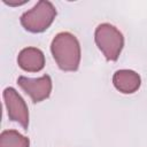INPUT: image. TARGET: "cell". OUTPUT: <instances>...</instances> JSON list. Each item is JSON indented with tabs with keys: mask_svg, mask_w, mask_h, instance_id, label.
I'll list each match as a JSON object with an SVG mask.
<instances>
[{
	"mask_svg": "<svg viewBox=\"0 0 147 147\" xmlns=\"http://www.w3.org/2000/svg\"><path fill=\"white\" fill-rule=\"evenodd\" d=\"M18 86L31 98L33 102H41L51 95L52 79L48 75H44L39 78H28L20 76L17 78Z\"/></svg>",
	"mask_w": 147,
	"mask_h": 147,
	"instance_id": "cell-5",
	"label": "cell"
},
{
	"mask_svg": "<svg viewBox=\"0 0 147 147\" xmlns=\"http://www.w3.org/2000/svg\"><path fill=\"white\" fill-rule=\"evenodd\" d=\"M113 84L117 91L124 94H131L139 90L141 85L140 76L130 69L117 70L113 76Z\"/></svg>",
	"mask_w": 147,
	"mask_h": 147,
	"instance_id": "cell-7",
	"label": "cell"
},
{
	"mask_svg": "<svg viewBox=\"0 0 147 147\" xmlns=\"http://www.w3.org/2000/svg\"><path fill=\"white\" fill-rule=\"evenodd\" d=\"M3 101L9 119L26 130L29 126V109L20 93L13 87H6L3 90Z\"/></svg>",
	"mask_w": 147,
	"mask_h": 147,
	"instance_id": "cell-4",
	"label": "cell"
},
{
	"mask_svg": "<svg viewBox=\"0 0 147 147\" xmlns=\"http://www.w3.org/2000/svg\"><path fill=\"white\" fill-rule=\"evenodd\" d=\"M6 5L11 6V7H17V6H22L24 3L28 2V0H2Z\"/></svg>",
	"mask_w": 147,
	"mask_h": 147,
	"instance_id": "cell-9",
	"label": "cell"
},
{
	"mask_svg": "<svg viewBox=\"0 0 147 147\" xmlns=\"http://www.w3.org/2000/svg\"><path fill=\"white\" fill-rule=\"evenodd\" d=\"M52 55L63 71H76L80 63V45L76 36L70 32L57 33L51 44Z\"/></svg>",
	"mask_w": 147,
	"mask_h": 147,
	"instance_id": "cell-1",
	"label": "cell"
},
{
	"mask_svg": "<svg viewBox=\"0 0 147 147\" xmlns=\"http://www.w3.org/2000/svg\"><path fill=\"white\" fill-rule=\"evenodd\" d=\"M20 68L28 72H38L45 67V55L37 47H25L17 56Z\"/></svg>",
	"mask_w": 147,
	"mask_h": 147,
	"instance_id": "cell-6",
	"label": "cell"
},
{
	"mask_svg": "<svg viewBox=\"0 0 147 147\" xmlns=\"http://www.w3.org/2000/svg\"><path fill=\"white\" fill-rule=\"evenodd\" d=\"M30 140L16 130H5L0 134V147H29Z\"/></svg>",
	"mask_w": 147,
	"mask_h": 147,
	"instance_id": "cell-8",
	"label": "cell"
},
{
	"mask_svg": "<svg viewBox=\"0 0 147 147\" xmlns=\"http://www.w3.org/2000/svg\"><path fill=\"white\" fill-rule=\"evenodd\" d=\"M94 40L103 56L109 61H116L124 46L122 32L110 23L99 24L94 31Z\"/></svg>",
	"mask_w": 147,
	"mask_h": 147,
	"instance_id": "cell-2",
	"label": "cell"
},
{
	"mask_svg": "<svg viewBox=\"0 0 147 147\" xmlns=\"http://www.w3.org/2000/svg\"><path fill=\"white\" fill-rule=\"evenodd\" d=\"M56 16V8L52 2L40 0L31 9L21 16L22 26L32 33H39L47 30Z\"/></svg>",
	"mask_w": 147,
	"mask_h": 147,
	"instance_id": "cell-3",
	"label": "cell"
}]
</instances>
